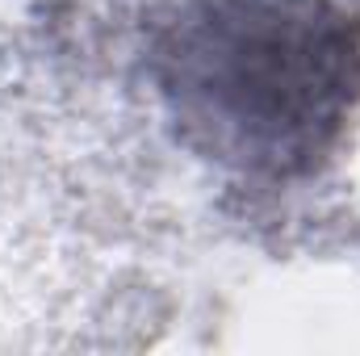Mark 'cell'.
Masks as SVG:
<instances>
[{
	"label": "cell",
	"instance_id": "6da1fadb",
	"mask_svg": "<svg viewBox=\"0 0 360 356\" xmlns=\"http://www.w3.org/2000/svg\"><path fill=\"white\" fill-rule=\"evenodd\" d=\"M147 76L197 160L260 184L319 177L360 113V13L344 0H172Z\"/></svg>",
	"mask_w": 360,
	"mask_h": 356
}]
</instances>
